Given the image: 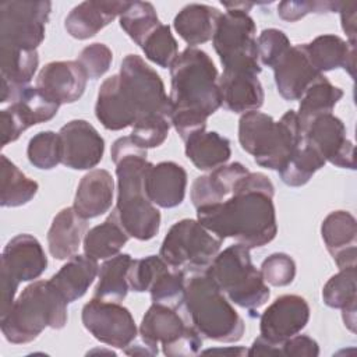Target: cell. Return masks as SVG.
Listing matches in <instances>:
<instances>
[{"label":"cell","instance_id":"1","mask_svg":"<svg viewBox=\"0 0 357 357\" xmlns=\"http://www.w3.org/2000/svg\"><path fill=\"white\" fill-rule=\"evenodd\" d=\"M273 194L268 176L250 172L227 199L197 208V220L222 241L230 237L250 250L264 247L278 233Z\"/></svg>","mask_w":357,"mask_h":357},{"label":"cell","instance_id":"2","mask_svg":"<svg viewBox=\"0 0 357 357\" xmlns=\"http://www.w3.org/2000/svg\"><path fill=\"white\" fill-rule=\"evenodd\" d=\"M117 176V201L113 212L130 237L139 241L153 238L160 226V212L148 199L144 180L152 166L146 149L128 137L117 138L110 151Z\"/></svg>","mask_w":357,"mask_h":357},{"label":"cell","instance_id":"3","mask_svg":"<svg viewBox=\"0 0 357 357\" xmlns=\"http://www.w3.org/2000/svg\"><path fill=\"white\" fill-rule=\"evenodd\" d=\"M67 304L68 301L50 280H36L28 284L10 311L0 317L6 340L14 344H25L33 342L46 328H64L67 324Z\"/></svg>","mask_w":357,"mask_h":357},{"label":"cell","instance_id":"4","mask_svg":"<svg viewBox=\"0 0 357 357\" xmlns=\"http://www.w3.org/2000/svg\"><path fill=\"white\" fill-rule=\"evenodd\" d=\"M172 112H192L209 117L222 106L219 74L209 54L197 47L178 53L170 66Z\"/></svg>","mask_w":357,"mask_h":357},{"label":"cell","instance_id":"5","mask_svg":"<svg viewBox=\"0 0 357 357\" xmlns=\"http://www.w3.org/2000/svg\"><path fill=\"white\" fill-rule=\"evenodd\" d=\"M303 139L294 110H287L279 121L258 110L243 113L238 120L241 148L254 156L261 167L280 170Z\"/></svg>","mask_w":357,"mask_h":357},{"label":"cell","instance_id":"6","mask_svg":"<svg viewBox=\"0 0 357 357\" xmlns=\"http://www.w3.org/2000/svg\"><path fill=\"white\" fill-rule=\"evenodd\" d=\"M184 305L191 325L204 337L220 343H234L243 337V318L206 272L188 279Z\"/></svg>","mask_w":357,"mask_h":357},{"label":"cell","instance_id":"7","mask_svg":"<svg viewBox=\"0 0 357 357\" xmlns=\"http://www.w3.org/2000/svg\"><path fill=\"white\" fill-rule=\"evenodd\" d=\"M205 272L229 300L241 308L254 311L269 300L271 290L252 265L250 248L240 243L219 251Z\"/></svg>","mask_w":357,"mask_h":357},{"label":"cell","instance_id":"8","mask_svg":"<svg viewBox=\"0 0 357 357\" xmlns=\"http://www.w3.org/2000/svg\"><path fill=\"white\" fill-rule=\"evenodd\" d=\"M222 240L198 220L181 219L165 236L159 255L173 269L184 273L205 272L219 254Z\"/></svg>","mask_w":357,"mask_h":357},{"label":"cell","instance_id":"9","mask_svg":"<svg viewBox=\"0 0 357 357\" xmlns=\"http://www.w3.org/2000/svg\"><path fill=\"white\" fill-rule=\"evenodd\" d=\"M257 26L247 11L227 8L220 14L212 36L223 70H252L261 73L257 47Z\"/></svg>","mask_w":357,"mask_h":357},{"label":"cell","instance_id":"10","mask_svg":"<svg viewBox=\"0 0 357 357\" xmlns=\"http://www.w3.org/2000/svg\"><path fill=\"white\" fill-rule=\"evenodd\" d=\"M119 77L126 96L138 114V120L149 114L170 117L173 106L165 91V84L141 56L127 54L121 61Z\"/></svg>","mask_w":357,"mask_h":357},{"label":"cell","instance_id":"11","mask_svg":"<svg viewBox=\"0 0 357 357\" xmlns=\"http://www.w3.org/2000/svg\"><path fill=\"white\" fill-rule=\"evenodd\" d=\"M52 3L13 0L0 4V46L36 50L45 39Z\"/></svg>","mask_w":357,"mask_h":357},{"label":"cell","instance_id":"12","mask_svg":"<svg viewBox=\"0 0 357 357\" xmlns=\"http://www.w3.org/2000/svg\"><path fill=\"white\" fill-rule=\"evenodd\" d=\"M81 319L85 329L100 343L126 349L138 336L135 321L128 308L120 303L92 298L82 307Z\"/></svg>","mask_w":357,"mask_h":357},{"label":"cell","instance_id":"13","mask_svg":"<svg viewBox=\"0 0 357 357\" xmlns=\"http://www.w3.org/2000/svg\"><path fill=\"white\" fill-rule=\"evenodd\" d=\"M60 103L36 86H25L15 92L7 109L0 113L1 131L10 139H18L29 127L52 120Z\"/></svg>","mask_w":357,"mask_h":357},{"label":"cell","instance_id":"14","mask_svg":"<svg viewBox=\"0 0 357 357\" xmlns=\"http://www.w3.org/2000/svg\"><path fill=\"white\" fill-rule=\"evenodd\" d=\"M343 121L332 113L314 119L303 131V138L318 153L337 167L356 169L354 145L346 135Z\"/></svg>","mask_w":357,"mask_h":357},{"label":"cell","instance_id":"15","mask_svg":"<svg viewBox=\"0 0 357 357\" xmlns=\"http://www.w3.org/2000/svg\"><path fill=\"white\" fill-rule=\"evenodd\" d=\"M310 319V305L304 297L283 294L262 312L259 319L261 336L280 346L284 340L300 333Z\"/></svg>","mask_w":357,"mask_h":357},{"label":"cell","instance_id":"16","mask_svg":"<svg viewBox=\"0 0 357 357\" xmlns=\"http://www.w3.org/2000/svg\"><path fill=\"white\" fill-rule=\"evenodd\" d=\"M63 148L61 163L74 170H89L99 165L105 141L86 120H71L59 131Z\"/></svg>","mask_w":357,"mask_h":357},{"label":"cell","instance_id":"17","mask_svg":"<svg viewBox=\"0 0 357 357\" xmlns=\"http://www.w3.org/2000/svg\"><path fill=\"white\" fill-rule=\"evenodd\" d=\"M273 75L279 95L286 100H297L322 73L312 66L303 43L289 47L273 66Z\"/></svg>","mask_w":357,"mask_h":357},{"label":"cell","instance_id":"18","mask_svg":"<svg viewBox=\"0 0 357 357\" xmlns=\"http://www.w3.org/2000/svg\"><path fill=\"white\" fill-rule=\"evenodd\" d=\"M88 75L77 60L50 61L39 71L36 88L60 105L77 102L86 88Z\"/></svg>","mask_w":357,"mask_h":357},{"label":"cell","instance_id":"19","mask_svg":"<svg viewBox=\"0 0 357 357\" xmlns=\"http://www.w3.org/2000/svg\"><path fill=\"white\" fill-rule=\"evenodd\" d=\"M0 268L6 269L14 279L29 282L38 279L47 268L46 254L36 237L18 234L4 247Z\"/></svg>","mask_w":357,"mask_h":357},{"label":"cell","instance_id":"20","mask_svg":"<svg viewBox=\"0 0 357 357\" xmlns=\"http://www.w3.org/2000/svg\"><path fill=\"white\" fill-rule=\"evenodd\" d=\"M258 74L252 70H223L219 77L222 106L234 113L258 110L265 100Z\"/></svg>","mask_w":357,"mask_h":357},{"label":"cell","instance_id":"21","mask_svg":"<svg viewBox=\"0 0 357 357\" xmlns=\"http://www.w3.org/2000/svg\"><path fill=\"white\" fill-rule=\"evenodd\" d=\"M321 236L339 269L356 266L357 222L350 212H331L321 225Z\"/></svg>","mask_w":357,"mask_h":357},{"label":"cell","instance_id":"22","mask_svg":"<svg viewBox=\"0 0 357 357\" xmlns=\"http://www.w3.org/2000/svg\"><path fill=\"white\" fill-rule=\"evenodd\" d=\"M148 199L160 208H176L185 197L187 172L176 162H160L152 165L144 180Z\"/></svg>","mask_w":357,"mask_h":357},{"label":"cell","instance_id":"23","mask_svg":"<svg viewBox=\"0 0 357 357\" xmlns=\"http://www.w3.org/2000/svg\"><path fill=\"white\" fill-rule=\"evenodd\" d=\"M132 1H82L64 20L67 33L84 40L95 36L114 18L124 14Z\"/></svg>","mask_w":357,"mask_h":357},{"label":"cell","instance_id":"24","mask_svg":"<svg viewBox=\"0 0 357 357\" xmlns=\"http://www.w3.org/2000/svg\"><path fill=\"white\" fill-rule=\"evenodd\" d=\"M95 114L100 124L110 131L132 127L138 120L135 109L124 93L119 74L106 78L99 86Z\"/></svg>","mask_w":357,"mask_h":357},{"label":"cell","instance_id":"25","mask_svg":"<svg viewBox=\"0 0 357 357\" xmlns=\"http://www.w3.org/2000/svg\"><path fill=\"white\" fill-rule=\"evenodd\" d=\"M188 328L190 325L184 324L177 310L152 303L142 317L138 335L146 346L159 353V344L162 346V350L170 347L187 332Z\"/></svg>","mask_w":357,"mask_h":357},{"label":"cell","instance_id":"26","mask_svg":"<svg viewBox=\"0 0 357 357\" xmlns=\"http://www.w3.org/2000/svg\"><path fill=\"white\" fill-rule=\"evenodd\" d=\"M113 194L114 181L112 174L105 169H93L81 178L73 206L82 218L93 219L110 209Z\"/></svg>","mask_w":357,"mask_h":357},{"label":"cell","instance_id":"27","mask_svg":"<svg viewBox=\"0 0 357 357\" xmlns=\"http://www.w3.org/2000/svg\"><path fill=\"white\" fill-rule=\"evenodd\" d=\"M88 219L82 218L74 206L61 209L54 218L47 231V247L56 259H70L77 255L81 241L86 234Z\"/></svg>","mask_w":357,"mask_h":357},{"label":"cell","instance_id":"28","mask_svg":"<svg viewBox=\"0 0 357 357\" xmlns=\"http://www.w3.org/2000/svg\"><path fill=\"white\" fill-rule=\"evenodd\" d=\"M250 170L240 162L223 165L209 174L199 176L191 185V201L195 208L213 205L231 195L236 183L248 174Z\"/></svg>","mask_w":357,"mask_h":357},{"label":"cell","instance_id":"29","mask_svg":"<svg viewBox=\"0 0 357 357\" xmlns=\"http://www.w3.org/2000/svg\"><path fill=\"white\" fill-rule=\"evenodd\" d=\"M307 54L312 66L319 71L344 68L351 78L356 71V45L337 35H319L305 43Z\"/></svg>","mask_w":357,"mask_h":357},{"label":"cell","instance_id":"30","mask_svg":"<svg viewBox=\"0 0 357 357\" xmlns=\"http://www.w3.org/2000/svg\"><path fill=\"white\" fill-rule=\"evenodd\" d=\"M220 11L208 4L191 3L183 7L174 17L173 26L178 36L194 47L212 39Z\"/></svg>","mask_w":357,"mask_h":357},{"label":"cell","instance_id":"31","mask_svg":"<svg viewBox=\"0 0 357 357\" xmlns=\"http://www.w3.org/2000/svg\"><path fill=\"white\" fill-rule=\"evenodd\" d=\"M98 272L96 259L85 254L74 255L49 280L68 303H73L86 293Z\"/></svg>","mask_w":357,"mask_h":357},{"label":"cell","instance_id":"32","mask_svg":"<svg viewBox=\"0 0 357 357\" xmlns=\"http://www.w3.org/2000/svg\"><path fill=\"white\" fill-rule=\"evenodd\" d=\"M185 156L199 170H215L231 156L230 141L216 131L201 130L185 141Z\"/></svg>","mask_w":357,"mask_h":357},{"label":"cell","instance_id":"33","mask_svg":"<svg viewBox=\"0 0 357 357\" xmlns=\"http://www.w3.org/2000/svg\"><path fill=\"white\" fill-rule=\"evenodd\" d=\"M128 238L130 236L112 211L103 223L86 231L84 237V252L96 261L107 259L117 255Z\"/></svg>","mask_w":357,"mask_h":357},{"label":"cell","instance_id":"34","mask_svg":"<svg viewBox=\"0 0 357 357\" xmlns=\"http://www.w3.org/2000/svg\"><path fill=\"white\" fill-rule=\"evenodd\" d=\"M342 96L343 91L339 86L331 84L329 79L322 74L301 96L297 112L301 134L314 119L332 113L333 107L342 99Z\"/></svg>","mask_w":357,"mask_h":357},{"label":"cell","instance_id":"35","mask_svg":"<svg viewBox=\"0 0 357 357\" xmlns=\"http://www.w3.org/2000/svg\"><path fill=\"white\" fill-rule=\"evenodd\" d=\"M131 262L132 258L130 254H117L107 258L99 268V280L93 297L103 301H123L130 289L127 273Z\"/></svg>","mask_w":357,"mask_h":357},{"label":"cell","instance_id":"36","mask_svg":"<svg viewBox=\"0 0 357 357\" xmlns=\"http://www.w3.org/2000/svg\"><path fill=\"white\" fill-rule=\"evenodd\" d=\"M0 159V205L14 208L28 204L38 192V183L26 177L6 155Z\"/></svg>","mask_w":357,"mask_h":357},{"label":"cell","instance_id":"37","mask_svg":"<svg viewBox=\"0 0 357 357\" xmlns=\"http://www.w3.org/2000/svg\"><path fill=\"white\" fill-rule=\"evenodd\" d=\"M325 159L310 144L301 139L300 145L290 155L287 162L280 167L279 176L289 187H301L325 165Z\"/></svg>","mask_w":357,"mask_h":357},{"label":"cell","instance_id":"38","mask_svg":"<svg viewBox=\"0 0 357 357\" xmlns=\"http://www.w3.org/2000/svg\"><path fill=\"white\" fill-rule=\"evenodd\" d=\"M123 31L141 47L144 40L162 24L155 7L148 1H132L128 10L119 17Z\"/></svg>","mask_w":357,"mask_h":357},{"label":"cell","instance_id":"39","mask_svg":"<svg viewBox=\"0 0 357 357\" xmlns=\"http://www.w3.org/2000/svg\"><path fill=\"white\" fill-rule=\"evenodd\" d=\"M356 266L343 268L333 275L322 289V300L331 308H347L357 305Z\"/></svg>","mask_w":357,"mask_h":357},{"label":"cell","instance_id":"40","mask_svg":"<svg viewBox=\"0 0 357 357\" xmlns=\"http://www.w3.org/2000/svg\"><path fill=\"white\" fill-rule=\"evenodd\" d=\"M26 156L31 165L40 170H50L61 163L63 148L59 132L40 131L35 134L26 148Z\"/></svg>","mask_w":357,"mask_h":357},{"label":"cell","instance_id":"41","mask_svg":"<svg viewBox=\"0 0 357 357\" xmlns=\"http://www.w3.org/2000/svg\"><path fill=\"white\" fill-rule=\"evenodd\" d=\"M148 60L159 67L170 68L178 56V45L169 25L160 24L141 45Z\"/></svg>","mask_w":357,"mask_h":357},{"label":"cell","instance_id":"42","mask_svg":"<svg viewBox=\"0 0 357 357\" xmlns=\"http://www.w3.org/2000/svg\"><path fill=\"white\" fill-rule=\"evenodd\" d=\"M185 273L177 269L163 272L149 289L152 303L170 308H180L185 298Z\"/></svg>","mask_w":357,"mask_h":357},{"label":"cell","instance_id":"43","mask_svg":"<svg viewBox=\"0 0 357 357\" xmlns=\"http://www.w3.org/2000/svg\"><path fill=\"white\" fill-rule=\"evenodd\" d=\"M169 268L170 266L160 255H148L145 258L132 259L127 273L128 286L137 293L149 291L153 282Z\"/></svg>","mask_w":357,"mask_h":357},{"label":"cell","instance_id":"44","mask_svg":"<svg viewBox=\"0 0 357 357\" xmlns=\"http://www.w3.org/2000/svg\"><path fill=\"white\" fill-rule=\"evenodd\" d=\"M131 128L132 130L130 137L134 139L135 144H138L144 149L156 148L166 141L169 135L170 121L165 116L149 114L137 120Z\"/></svg>","mask_w":357,"mask_h":357},{"label":"cell","instance_id":"45","mask_svg":"<svg viewBox=\"0 0 357 357\" xmlns=\"http://www.w3.org/2000/svg\"><path fill=\"white\" fill-rule=\"evenodd\" d=\"M259 272L266 283L275 287H283L294 280L296 262L284 252H273L264 259Z\"/></svg>","mask_w":357,"mask_h":357},{"label":"cell","instance_id":"46","mask_svg":"<svg viewBox=\"0 0 357 357\" xmlns=\"http://www.w3.org/2000/svg\"><path fill=\"white\" fill-rule=\"evenodd\" d=\"M290 40L286 33L276 28L264 29L257 40L258 60L271 68L278 63V60L289 50Z\"/></svg>","mask_w":357,"mask_h":357},{"label":"cell","instance_id":"47","mask_svg":"<svg viewBox=\"0 0 357 357\" xmlns=\"http://www.w3.org/2000/svg\"><path fill=\"white\" fill-rule=\"evenodd\" d=\"M113 60V53L105 43H92L85 46L77 61L81 64L89 79L100 78L107 73Z\"/></svg>","mask_w":357,"mask_h":357},{"label":"cell","instance_id":"48","mask_svg":"<svg viewBox=\"0 0 357 357\" xmlns=\"http://www.w3.org/2000/svg\"><path fill=\"white\" fill-rule=\"evenodd\" d=\"M340 1H282L278 6V14L282 20L296 22L310 13L337 11Z\"/></svg>","mask_w":357,"mask_h":357},{"label":"cell","instance_id":"49","mask_svg":"<svg viewBox=\"0 0 357 357\" xmlns=\"http://www.w3.org/2000/svg\"><path fill=\"white\" fill-rule=\"evenodd\" d=\"M280 351L287 357H317L319 346L312 337L297 333L280 344Z\"/></svg>","mask_w":357,"mask_h":357},{"label":"cell","instance_id":"50","mask_svg":"<svg viewBox=\"0 0 357 357\" xmlns=\"http://www.w3.org/2000/svg\"><path fill=\"white\" fill-rule=\"evenodd\" d=\"M0 284H1V310L0 317H4L14 304V297L20 282L14 279L6 269L0 268Z\"/></svg>","mask_w":357,"mask_h":357},{"label":"cell","instance_id":"51","mask_svg":"<svg viewBox=\"0 0 357 357\" xmlns=\"http://www.w3.org/2000/svg\"><path fill=\"white\" fill-rule=\"evenodd\" d=\"M356 8H357L356 1H349V3L340 1L339 10H337V13L340 14L342 28L349 38L347 42L354 43V45H356V21H357Z\"/></svg>","mask_w":357,"mask_h":357},{"label":"cell","instance_id":"52","mask_svg":"<svg viewBox=\"0 0 357 357\" xmlns=\"http://www.w3.org/2000/svg\"><path fill=\"white\" fill-rule=\"evenodd\" d=\"M247 354L251 357H254V356H282V351H280V346L268 342L265 337H262L259 335L252 342Z\"/></svg>","mask_w":357,"mask_h":357},{"label":"cell","instance_id":"53","mask_svg":"<svg viewBox=\"0 0 357 357\" xmlns=\"http://www.w3.org/2000/svg\"><path fill=\"white\" fill-rule=\"evenodd\" d=\"M356 311H357V305H351V307H347V308H343V310H342L343 322H344L346 328H347L349 331H351L353 333L356 332V325H357V315H356Z\"/></svg>","mask_w":357,"mask_h":357},{"label":"cell","instance_id":"54","mask_svg":"<svg viewBox=\"0 0 357 357\" xmlns=\"http://www.w3.org/2000/svg\"><path fill=\"white\" fill-rule=\"evenodd\" d=\"M202 353H205V354H208V353H230V354H247V351H245V349H241V347H238V349H230V350H205V351H202Z\"/></svg>","mask_w":357,"mask_h":357}]
</instances>
